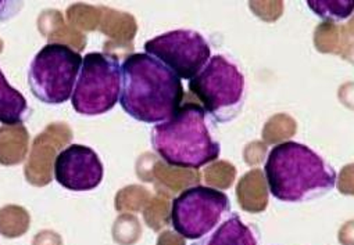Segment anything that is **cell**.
Here are the masks:
<instances>
[{
  "label": "cell",
  "instance_id": "obj_5",
  "mask_svg": "<svg viewBox=\"0 0 354 245\" xmlns=\"http://www.w3.org/2000/svg\"><path fill=\"white\" fill-rule=\"evenodd\" d=\"M120 92L121 64L118 57L100 52L85 55L71 95L73 108L88 117L106 114L118 103Z\"/></svg>",
  "mask_w": 354,
  "mask_h": 245
},
{
  "label": "cell",
  "instance_id": "obj_4",
  "mask_svg": "<svg viewBox=\"0 0 354 245\" xmlns=\"http://www.w3.org/2000/svg\"><path fill=\"white\" fill-rule=\"evenodd\" d=\"M245 77L231 60L223 55L212 56L201 72L189 81L195 95L209 117L220 124L232 121L243 108Z\"/></svg>",
  "mask_w": 354,
  "mask_h": 245
},
{
  "label": "cell",
  "instance_id": "obj_11",
  "mask_svg": "<svg viewBox=\"0 0 354 245\" xmlns=\"http://www.w3.org/2000/svg\"><path fill=\"white\" fill-rule=\"evenodd\" d=\"M31 112L27 99L8 82L0 70V124L8 126L21 125L31 117Z\"/></svg>",
  "mask_w": 354,
  "mask_h": 245
},
{
  "label": "cell",
  "instance_id": "obj_6",
  "mask_svg": "<svg viewBox=\"0 0 354 245\" xmlns=\"http://www.w3.org/2000/svg\"><path fill=\"white\" fill-rule=\"evenodd\" d=\"M82 56L63 43L44 46L28 70V85L32 95L45 104H63L71 99Z\"/></svg>",
  "mask_w": 354,
  "mask_h": 245
},
{
  "label": "cell",
  "instance_id": "obj_8",
  "mask_svg": "<svg viewBox=\"0 0 354 245\" xmlns=\"http://www.w3.org/2000/svg\"><path fill=\"white\" fill-rule=\"evenodd\" d=\"M146 55L157 59L176 77L191 81L207 64L212 48L207 39L194 30H175L145 43Z\"/></svg>",
  "mask_w": 354,
  "mask_h": 245
},
{
  "label": "cell",
  "instance_id": "obj_3",
  "mask_svg": "<svg viewBox=\"0 0 354 245\" xmlns=\"http://www.w3.org/2000/svg\"><path fill=\"white\" fill-rule=\"evenodd\" d=\"M150 141L158 157L176 168L199 169L221 154L209 115L198 103L183 104L167 121L154 125Z\"/></svg>",
  "mask_w": 354,
  "mask_h": 245
},
{
  "label": "cell",
  "instance_id": "obj_13",
  "mask_svg": "<svg viewBox=\"0 0 354 245\" xmlns=\"http://www.w3.org/2000/svg\"><path fill=\"white\" fill-rule=\"evenodd\" d=\"M3 6H5V3H3V2H0V9H2Z\"/></svg>",
  "mask_w": 354,
  "mask_h": 245
},
{
  "label": "cell",
  "instance_id": "obj_1",
  "mask_svg": "<svg viewBox=\"0 0 354 245\" xmlns=\"http://www.w3.org/2000/svg\"><path fill=\"white\" fill-rule=\"evenodd\" d=\"M183 79L146 53L129 55L121 66L120 100L133 119L157 125L167 121L184 101Z\"/></svg>",
  "mask_w": 354,
  "mask_h": 245
},
{
  "label": "cell",
  "instance_id": "obj_10",
  "mask_svg": "<svg viewBox=\"0 0 354 245\" xmlns=\"http://www.w3.org/2000/svg\"><path fill=\"white\" fill-rule=\"evenodd\" d=\"M192 245H259V234L252 224L231 212L212 233Z\"/></svg>",
  "mask_w": 354,
  "mask_h": 245
},
{
  "label": "cell",
  "instance_id": "obj_2",
  "mask_svg": "<svg viewBox=\"0 0 354 245\" xmlns=\"http://www.w3.org/2000/svg\"><path fill=\"white\" fill-rule=\"evenodd\" d=\"M270 193L282 202H306L336 187L332 165L310 147L297 141L274 146L264 164Z\"/></svg>",
  "mask_w": 354,
  "mask_h": 245
},
{
  "label": "cell",
  "instance_id": "obj_9",
  "mask_svg": "<svg viewBox=\"0 0 354 245\" xmlns=\"http://www.w3.org/2000/svg\"><path fill=\"white\" fill-rule=\"evenodd\" d=\"M55 179L70 191L96 188L104 176L103 162L95 150L82 144H71L55 159Z\"/></svg>",
  "mask_w": 354,
  "mask_h": 245
},
{
  "label": "cell",
  "instance_id": "obj_12",
  "mask_svg": "<svg viewBox=\"0 0 354 245\" xmlns=\"http://www.w3.org/2000/svg\"><path fill=\"white\" fill-rule=\"evenodd\" d=\"M307 6L319 19L326 21H343L353 13V3L346 2H322V0H308Z\"/></svg>",
  "mask_w": 354,
  "mask_h": 245
},
{
  "label": "cell",
  "instance_id": "obj_7",
  "mask_svg": "<svg viewBox=\"0 0 354 245\" xmlns=\"http://www.w3.org/2000/svg\"><path fill=\"white\" fill-rule=\"evenodd\" d=\"M231 210L228 195L217 188L194 186L174 198L171 224L187 239H201L212 233Z\"/></svg>",
  "mask_w": 354,
  "mask_h": 245
}]
</instances>
